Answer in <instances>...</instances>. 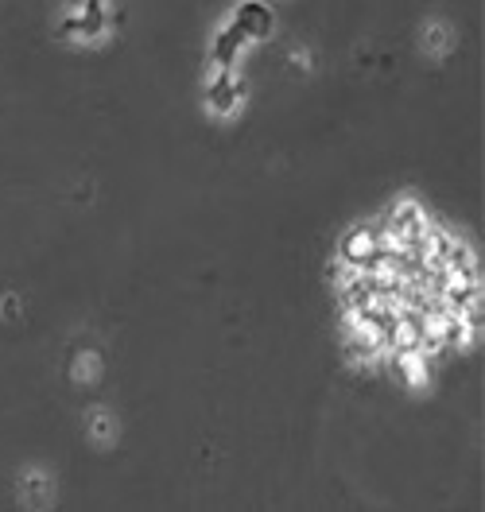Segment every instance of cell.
<instances>
[{
  "label": "cell",
  "mask_w": 485,
  "mask_h": 512,
  "mask_svg": "<svg viewBox=\"0 0 485 512\" xmlns=\"http://www.w3.org/2000/svg\"><path fill=\"white\" fill-rule=\"evenodd\" d=\"M392 253H396V245L388 241V233H381L369 222L346 229L342 241H338V264L350 268V272H373V268L388 264Z\"/></svg>",
  "instance_id": "obj_1"
},
{
  "label": "cell",
  "mask_w": 485,
  "mask_h": 512,
  "mask_svg": "<svg viewBox=\"0 0 485 512\" xmlns=\"http://www.w3.org/2000/svg\"><path fill=\"white\" fill-rule=\"evenodd\" d=\"M202 101H206L210 117L229 121V117H237V113H241V105L249 101V86H245V78H241L237 70H218V66H214V70H210V78H206Z\"/></svg>",
  "instance_id": "obj_2"
},
{
  "label": "cell",
  "mask_w": 485,
  "mask_h": 512,
  "mask_svg": "<svg viewBox=\"0 0 485 512\" xmlns=\"http://www.w3.org/2000/svg\"><path fill=\"white\" fill-rule=\"evenodd\" d=\"M427 210H423L416 198H400L392 210H388V222H385V233L388 241L396 245V249H408V253H416L423 245V237H427Z\"/></svg>",
  "instance_id": "obj_3"
},
{
  "label": "cell",
  "mask_w": 485,
  "mask_h": 512,
  "mask_svg": "<svg viewBox=\"0 0 485 512\" xmlns=\"http://www.w3.org/2000/svg\"><path fill=\"white\" fill-rule=\"evenodd\" d=\"M229 24H237L249 43H264L276 35V12L264 4V0H241L229 16Z\"/></svg>",
  "instance_id": "obj_4"
},
{
  "label": "cell",
  "mask_w": 485,
  "mask_h": 512,
  "mask_svg": "<svg viewBox=\"0 0 485 512\" xmlns=\"http://www.w3.org/2000/svg\"><path fill=\"white\" fill-rule=\"evenodd\" d=\"M388 361H392V373L408 384V388H427V381H431V361H427V353L420 346H396V350H388Z\"/></svg>",
  "instance_id": "obj_5"
},
{
  "label": "cell",
  "mask_w": 485,
  "mask_h": 512,
  "mask_svg": "<svg viewBox=\"0 0 485 512\" xmlns=\"http://www.w3.org/2000/svg\"><path fill=\"white\" fill-rule=\"evenodd\" d=\"M245 32L237 28V24H222L214 39H210V63L218 66V70H237L241 63V55H245Z\"/></svg>",
  "instance_id": "obj_6"
},
{
  "label": "cell",
  "mask_w": 485,
  "mask_h": 512,
  "mask_svg": "<svg viewBox=\"0 0 485 512\" xmlns=\"http://www.w3.org/2000/svg\"><path fill=\"white\" fill-rule=\"evenodd\" d=\"M109 20H113L109 0H82V8H78V43H101L113 28Z\"/></svg>",
  "instance_id": "obj_7"
},
{
  "label": "cell",
  "mask_w": 485,
  "mask_h": 512,
  "mask_svg": "<svg viewBox=\"0 0 485 512\" xmlns=\"http://www.w3.org/2000/svg\"><path fill=\"white\" fill-rule=\"evenodd\" d=\"M385 353V338L377 334V330H369V326H361V322H350V338H346V357L357 361V365H369V361H377Z\"/></svg>",
  "instance_id": "obj_8"
},
{
  "label": "cell",
  "mask_w": 485,
  "mask_h": 512,
  "mask_svg": "<svg viewBox=\"0 0 485 512\" xmlns=\"http://www.w3.org/2000/svg\"><path fill=\"white\" fill-rule=\"evenodd\" d=\"M20 489H24L28 509H43V505H51V497H55V481H51V474H39V470H28V474L20 478Z\"/></svg>",
  "instance_id": "obj_9"
},
{
  "label": "cell",
  "mask_w": 485,
  "mask_h": 512,
  "mask_svg": "<svg viewBox=\"0 0 485 512\" xmlns=\"http://www.w3.org/2000/svg\"><path fill=\"white\" fill-rule=\"evenodd\" d=\"M447 47H451V28L439 24V20H431L427 32H423V51H427L431 59H439V55H447Z\"/></svg>",
  "instance_id": "obj_10"
},
{
  "label": "cell",
  "mask_w": 485,
  "mask_h": 512,
  "mask_svg": "<svg viewBox=\"0 0 485 512\" xmlns=\"http://www.w3.org/2000/svg\"><path fill=\"white\" fill-rule=\"evenodd\" d=\"M90 439H94V443H113V439H117V419L109 416L105 408H94V412H90Z\"/></svg>",
  "instance_id": "obj_11"
},
{
  "label": "cell",
  "mask_w": 485,
  "mask_h": 512,
  "mask_svg": "<svg viewBox=\"0 0 485 512\" xmlns=\"http://www.w3.org/2000/svg\"><path fill=\"white\" fill-rule=\"evenodd\" d=\"M97 377V353H82L74 361V381H94Z\"/></svg>",
  "instance_id": "obj_12"
},
{
  "label": "cell",
  "mask_w": 485,
  "mask_h": 512,
  "mask_svg": "<svg viewBox=\"0 0 485 512\" xmlns=\"http://www.w3.org/2000/svg\"><path fill=\"white\" fill-rule=\"evenodd\" d=\"M59 35H63V39H78V12H63Z\"/></svg>",
  "instance_id": "obj_13"
},
{
  "label": "cell",
  "mask_w": 485,
  "mask_h": 512,
  "mask_svg": "<svg viewBox=\"0 0 485 512\" xmlns=\"http://www.w3.org/2000/svg\"><path fill=\"white\" fill-rule=\"evenodd\" d=\"M0 303H4V307H0V311H4V319H20V299H16V295H4Z\"/></svg>",
  "instance_id": "obj_14"
},
{
  "label": "cell",
  "mask_w": 485,
  "mask_h": 512,
  "mask_svg": "<svg viewBox=\"0 0 485 512\" xmlns=\"http://www.w3.org/2000/svg\"><path fill=\"white\" fill-rule=\"evenodd\" d=\"M295 63L303 66V70H307V66H311V59H307V51H303V47H299V51H295Z\"/></svg>",
  "instance_id": "obj_15"
},
{
  "label": "cell",
  "mask_w": 485,
  "mask_h": 512,
  "mask_svg": "<svg viewBox=\"0 0 485 512\" xmlns=\"http://www.w3.org/2000/svg\"><path fill=\"white\" fill-rule=\"evenodd\" d=\"M82 8V0H66V12H78Z\"/></svg>",
  "instance_id": "obj_16"
}]
</instances>
